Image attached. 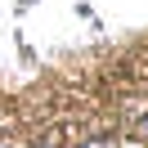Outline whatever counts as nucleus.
<instances>
[{"mask_svg":"<svg viewBox=\"0 0 148 148\" xmlns=\"http://www.w3.org/2000/svg\"><path fill=\"white\" fill-rule=\"evenodd\" d=\"M81 148H117V144H112V139H85Z\"/></svg>","mask_w":148,"mask_h":148,"instance_id":"obj_1","label":"nucleus"},{"mask_svg":"<svg viewBox=\"0 0 148 148\" xmlns=\"http://www.w3.org/2000/svg\"><path fill=\"white\" fill-rule=\"evenodd\" d=\"M0 148H9V144H0Z\"/></svg>","mask_w":148,"mask_h":148,"instance_id":"obj_2","label":"nucleus"}]
</instances>
